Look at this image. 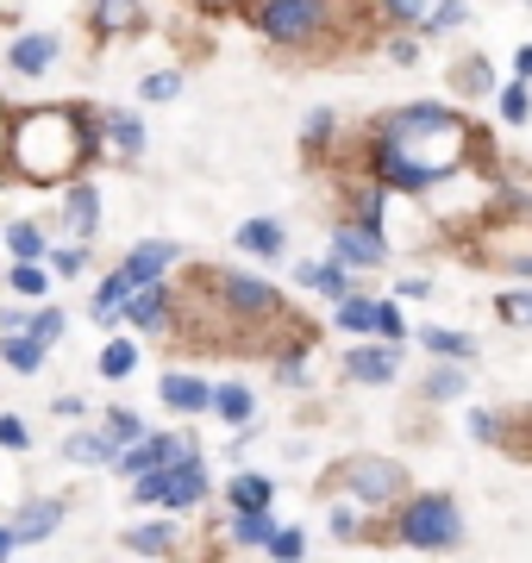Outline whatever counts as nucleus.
I'll use <instances>...</instances> for the list:
<instances>
[{
	"mask_svg": "<svg viewBox=\"0 0 532 563\" xmlns=\"http://www.w3.org/2000/svg\"><path fill=\"white\" fill-rule=\"evenodd\" d=\"M295 282H308V288H320V295H326V301H345L351 288H357V282H351V269L339 257L332 263H301V276Z\"/></svg>",
	"mask_w": 532,
	"mask_h": 563,
	"instance_id": "19",
	"label": "nucleus"
},
{
	"mask_svg": "<svg viewBox=\"0 0 532 563\" xmlns=\"http://www.w3.org/2000/svg\"><path fill=\"white\" fill-rule=\"evenodd\" d=\"M269 495H276V483H269V476H251V470H239V476L225 483V501L239 507V514H245V507H269Z\"/></svg>",
	"mask_w": 532,
	"mask_h": 563,
	"instance_id": "25",
	"label": "nucleus"
},
{
	"mask_svg": "<svg viewBox=\"0 0 532 563\" xmlns=\"http://www.w3.org/2000/svg\"><path fill=\"white\" fill-rule=\"evenodd\" d=\"M101 426L113 432V439H120V451H125L132 439H144V420L132 413V407H107V413H101Z\"/></svg>",
	"mask_w": 532,
	"mask_h": 563,
	"instance_id": "35",
	"label": "nucleus"
},
{
	"mask_svg": "<svg viewBox=\"0 0 532 563\" xmlns=\"http://www.w3.org/2000/svg\"><path fill=\"white\" fill-rule=\"evenodd\" d=\"M339 325H345V332H376V301H364V295L351 288L345 301H339Z\"/></svg>",
	"mask_w": 532,
	"mask_h": 563,
	"instance_id": "30",
	"label": "nucleus"
},
{
	"mask_svg": "<svg viewBox=\"0 0 532 563\" xmlns=\"http://www.w3.org/2000/svg\"><path fill=\"white\" fill-rule=\"evenodd\" d=\"M395 376H401V351H395V344H351L345 351V383L389 388Z\"/></svg>",
	"mask_w": 532,
	"mask_h": 563,
	"instance_id": "8",
	"label": "nucleus"
},
{
	"mask_svg": "<svg viewBox=\"0 0 532 563\" xmlns=\"http://www.w3.org/2000/svg\"><path fill=\"white\" fill-rule=\"evenodd\" d=\"M389 57H395V63H413V57H420V44H413V38H395Z\"/></svg>",
	"mask_w": 532,
	"mask_h": 563,
	"instance_id": "50",
	"label": "nucleus"
},
{
	"mask_svg": "<svg viewBox=\"0 0 532 563\" xmlns=\"http://www.w3.org/2000/svg\"><path fill=\"white\" fill-rule=\"evenodd\" d=\"M13 544H20V532H13V526H0V558H13Z\"/></svg>",
	"mask_w": 532,
	"mask_h": 563,
	"instance_id": "51",
	"label": "nucleus"
},
{
	"mask_svg": "<svg viewBox=\"0 0 532 563\" xmlns=\"http://www.w3.org/2000/svg\"><path fill=\"white\" fill-rule=\"evenodd\" d=\"M269 532H276V520H269V507H245L239 520H232V544L239 551H264Z\"/></svg>",
	"mask_w": 532,
	"mask_h": 563,
	"instance_id": "23",
	"label": "nucleus"
},
{
	"mask_svg": "<svg viewBox=\"0 0 532 563\" xmlns=\"http://www.w3.org/2000/svg\"><path fill=\"white\" fill-rule=\"evenodd\" d=\"M0 444H7V451H32V432H25L20 413H0Z\"/></svg>",
	"mask_w": 532,
	"mask_h": 563,
	"instance_id": "43",
	"label": "nucleus"
},
{
	"mask_svg": "<svg viewBox=\"0 0 532 563\" xmlns=\"http://www.w3.org/2000/svg\"><path fill=\"white\" fill-rule=\"evenodd\" d=\"M383 7H389L395 20H426V7H432V0H383Z\"/></svg>",
	"mask_w": 532,
	"mask_h": 563,
	"instance_id": "48",
	"label": "nucleus"
},
{
	"mask_svg": "<svg viewBox=\"0 0 532 563\" xmlns=\"http://www.w3.org/2000/svg\"><path fill=\"white\" fill-rule=\"evenodd\" d=\"M464 388H470V376H464V363L451 357V363H439V369L426 376V401H457Z\"/></svg>",
	"mask_w": 532,
	"mask_h": 563,
	"instance_id": "27",
	"label": "nucleus"
},
{
	"mask_svg": "<svg viewBox=\"0 0 532 563\" xmlns=\"http://www.w3.org/2000/svg\"><path fill=\"white\" fill-rule=\"evenodd\" d=\"M7 244H13V257H32V263H44V251H51V244H44V232L32 220L13 225V232H7Z\"/></svg>",
	"mask_w": 532,
	"mask_h": 563,
	"instance_id": "34",
	"label": "nucleus"
},
{
	"mask_svg": "<svg viewBox=\"0 0 532 563\" xmlns=\"http://www.w3.org/2000/svg\"><path fill=\"white\" fill-rule=\"evenodd\" d=\"M101 125H107V139H113V151H120V157H138V151H144L138 113H120V107H113V113H101Z\"/></svg>",
	"mask_w": 532,
	"mask_h": 563,
	"instance_id": "24",
	"label": "nucleus"
},
{
	"mask_svg": "<svg viewBox=\"0 0 532 563\" xmlns=\"http://www.w3.org/2000/svg\"><path fill=\"white\" fill-rule=\"evenodd\" d=\"M213 282H220V301L232 307L239 320H264V313L282 307V295H276L264 276H239V269H232V276H213Z\"/></svg>",
	"mask_w": 532,
	"mask_h": 563,
	"instance_id": "7",
	"label": "nucleus"
},
{
	"mask_svg": "<svg viewBox=\"0 0 532 563\" xmlns=\"http://www.w3.org/2000/svg\"><path fill=\"white\" fill-rule=\"evenodd\" d=\"M470 439H476V444H495V439H501V432H495V413H483V407H476V413H470Z\"/></svg>",
	"mask_w": 532,
	"mask_h": 563,
	"instance_id": "46",
	"label": "nucleus"
},
{
	"mask_svg": "<svg viewBox=\"0 0 532 563\" xmlns=\"http://www.w3.org/2000/svg\"><path fill=\"white\" fill-rule=\"evenodd\" d=\"M7 63H13L20 76H44V69L57 63V38H51V32H20L13 51H7Z\"/></svg>",
	"mask_w": 532,
	"mask_h": 563,
	"instance_id": "15",
	"label": "nucleus"
},
{
	"mask_svg": "<svg viewBox=\"0 0 532 563\" xmlns=\"http://www.w3.org/2000/svg\"><path fill=\"white\" fill-rule=\"evenodd\" d=\"M132 501L138 507H201L207 501V457L201 451H188L176 463H157V470H138V483H132Z\"/></svg>",
	"mask_w": 532,
	"mask_h": 563,
	"instance_id": "3",
	"label": "nucleus"
},
{
	"mask_svg": "<svg viewBox=\"0 0 532 563\" xmlns=\"http://www.w3.org/2000/svg\"><path fill=\"white\" fill-rule=\"evenodd\" d=\"M7 282H13V295H25V301H38L44 288H51V276H44V263H32V257H20V263H13V276H7Z\"/></svg>",
	"mask_w": 532,
	"mask_h": 563,
	"instance_id": "32",
	"label": "nucleus"
},
{
	"mask_svg": "<svg viewBox=\"0 0 532 563\" xmlns=\"http://www.w3.org/2000/svg\"><path fill=\"white\" fill-rule=\"evenodd\" d=\"M527 113H532L527 88H520V81H513V88H501V120H508V125H527Z\"/></svg>",
	"mask_w": 532,
	"mask_h": 563,
	"instance_id": "41",
	"label": "nucleus"
},
{
	"mask_svg": "<svg viewBox=\"0 0 532 563\" xmlns=\"http://www.w3.org/2000/svg\"><path fill=\"white\" fill-rule=\"evenodd\" d=\"M513 69H520V76H532V44H520V57H513Z\"/></svg>",
	"mask_w": 532,
	"mask_h": 563,
	"instance_id": "52",
	"label": "nucleus"
},
{
	"mask_svg": "<svg viewBox=\"0 0 532 563\" xmlns=\"http://www.w3.org/2000/svg\"><path fill=\"white\" fill-rule=\"evenodd\" d=\"M326 13H332V0H264L257 7V32L269 44H308L326 32Z\"/></svg>",
	"mask_w": 532,
	"mask_h": 563,
	"instance_id": "5",
	"label": "nucleus"
},
{
	"mask_svg": "<svg viewBox=\"0 0 532 563\" xmlns=\"http://www.w3.org/2000/svg\"><path fill=\"white\" fill-rule=\"evenodd\" d=\"M332 257L345 263V269H376V263L389 257V244L376 239V225L351 220V225H339V232H332Z\"/></svg>",
	"mask_w": 532,
	"mask_h": 563,
	"instance_id": "9",
	"label": "nucleus"
},
{
	"mask_svg": "<svg viewBox=\"0 0 532 563\" xmlns=\"http://www.w3.org/2000/svg\"><path fill=\"white\" fill-rule=\"evenodd\" d=\"M125 320L138 325V332H164L169 325V282H138L132 295H125Z\"/></svg>",
	"mask_w": 532,
	"mask_h": 563,
	"instance_id": "12",
	"label": "nucleus"
},
{
	"mask_svg": "<svg viewBox=\"0 0 532 563\" xmlns=\"http://www.w3.org/2000/svg\"><path fill=\"white\" fill-rule=\"evenodd\" d=\"M63 325H69V313H63V307H44V313H32V320H25V332H32L44 351H51V344L63 339Z\"/></svg>",
	"mask_w": 532,
	"mask_h": 563,
	"instance_id": "33",
	"label": "nucleus"
},
{
	"mask_svg": "<svg viewBox=\"0 0 532 563\" xmlns=\"http://www.w3.org/2000/svg\"><path fill=\"white\" fill-rule=\"evenodd\" d=\"M276 383L301 388V383H308V357H282V363H276Z\"/></svg>",
	"mask_w": 532,
	"mask_h": 563,
	"instance_id": "44",
	"label": "nucleus"
},
{
	"mask_svg": "<svg viewBox=\"0 0 532 563\" xmlns=\"http://www.w3.org/2000/svg\"><path fill=\"white\" fill-rule=\"evenodd\" d=\"M57 526H63V501H51V495H32V501L13 514V532H20V544H44Z\"/></svg>",
	"mask_w": 532,
	"mask_h": 563,
	"instance_id": "13",
	"label": "nucleus"
},
{
	"mask_svg": "<svg viewBox=\"0 0 532 563\" xmlns=\"http://www.w3.org/2000/svg\"><path fill=\"white\" fill-rule=\"evenodd\" d=\"M395 539L413 544V551H451L464 539V514L451 495H413L401 514H395Z\"/></svg>",
	"mask_w": 532,
	"mask_h": 563,
	"instance_id": "4",
	"label": "nucleus"
},
{
	"mask_svg": "<svg viewBox=\"0 0 532 563\" xmlns=\"http://www.w3.org/2000/svg\"><path fill=\"white\" fill-rule=\"evenodd\" d=\"M332 539H357V514H351V507H332Z\"/></svg>",
	"mask_w": 532,
	"mask_h": 563,
	"instance_id": "47",
	"label": "nucleus"
},
{
	"mask_svg": "<svg viewBox=\"0 0 532 563\" xmlns=\"http://www.w3.org/2000/svg\"><path fill=\"white\" fill-rule=\"evenodd\" d=\"M176 457H188L182 439H169V432H144V439H132L113 463H120L125 476H138V470H157V463H176Z\"/></svg>",
	"mask_w": 532,
	"mask_h": 563,
	"instance_id": "11",
	"label": "nucleus"
},
{
	"mask_svg": "<svg viewBox=\"0 0 532 563\" xmlns=\"http://www.w3.org/2000/svg\"><path fill=\"white\" fill-rule=\"evenodd\" d=\"M125 551H138V558H169V551H176V526L169 520L132 526V532H125Z\"/></svg>",
	"mask_w": 532,
	"mask_h": 563,
	"instance_id": "22",
	"label": "nucleus"
},
{
	"mask_svg": "<svg viewBox=\"0 0 532 563\" xmlns=\"http://www.w3.org/2000/svg\"><path fill=\"white\" fill-rule=\"evenodd\" d=\"M63 457L69 463H113L120 457V439L101 432V426H95V432H69V439H63Z\"/></svg>",
	"mask_w": 532,
	"mask_h": 563,
	"instance_id": "17",
	"label": "nucleus"
},
{
	"mask_svg": "<svg viewBox=\"0 0 532 563\" xmlns=\"http://www.w3.org/2000/svg\"><path fill=\"white\" fill-rule=\"evenodd\" d=\"M232 239H239V251H245V257H282V244H288L282 239V220H245Z\"/></svg>",
	"mask_w": 532,
	"mask_h": 563,
	"instance_id": "18",
	"label": "nucleus"
},
{
	"mask_svg": "<svg viewBox=\"0 0 532 563\" xmlns=\"http://www.w3.org/2000/svg\"><path fill=\"white\" fill-rule=\"evenodd\" d=\"M0 357L13 363V369H25V376H32V369H38V363H44V344L32 339V332H25V339H20V332H13V339H0Z\"/></svg>",
	"mask_w": 532,
	"mask_h": 563,
	"instance_id": "29",
	"label": "nucleus"
},
{
	"mask_svg": "<svg viewBox=\"0 0 532 563\" xmlns=\"http://www.w3.org/2000/svg\"><path fill=\"white\" fill-rule=\"evenodd\" d=\"M301 139H308V144H326V139H332V107H320V113H313Z\"/></svg>",
	"mask_w": 532,
	"mask_h": 563,
	"instance_id": "45",
	"label": "nucleus"
},
{
	"mask_svg": "<svg viewBox=\"0 0 532 563\" xmlns=\"http://www.w3.org/2000/svg\"><path fill=\"white\" fill-rule=\"evenodd\" d=\"M88 139H82V125H76V113H63V107H38V113H25L20 132L7 139V157H13V169L32 181H63V176H76V163H82Z\"/></svg>",
	"mask_w": 532,
	"mask_h": 563,
	"instance_id": "2",
	"label": "nucleus"
},
{
	"mask_svg": "<svg viewBox=\"0 0 532 563\" xmlns=\"http://www.w3.org/2000/svg\"><path fill=\"white\" fill-rule=\"evenodd\" d=\"M426 38H439V32H451V25H464V0H439V7H426Z\"/></svg>",
	"mask_w": 532,
	"mask_h": 563,
	"instance_id": "38",
	"label": "nucleus"
},
{
	"mask_svg": "<svg viewBox=\"0 0 532 563\" xmlns=\"http://www.w3.org/2000/svg\"><path fill=\"white\" fill-rule=\"evenodd\" d=\"M420 344H426V351H439V357H457V363L476 357L470 332H451V325H420Z\"/></svg>",
	"mask_w": 532,
	"mask_h": 563,
	"instance_id": "26",
	"label": "nucleus"
},
{
	"mask_svg": "<svg viewBox=\"0 0 532 563\" xmlns=\"http://www.w3.org/2000/svg\"><path fill=\"white\" fill-rule=\"evenodd\" d=\"M63 232L76 244H88L101 232V188L95 181H69V195H63Z\"/></svg>",
	"mask_w": 532,
	"mask_h": 563,
	"instance_id": "10",
	"label": "nucleus"
},
{
	"mask_svg": "<svg viewBox=\"0 0 532 563\" xmlns=\"http://www.w3.org/2000/svg\"><path fill=\"white\" fill-rule=\"evenodd\" d=\"M0 132H7V125H0ZM0 144H7V139H0Z\"/></svg>",
	"mask_w": 532,
	"mask_h": 563,
	"instance_id": "54",
	"label": "nucleus"
},
{
	"mask_svg": "<svg viewBox=\"0 0 532 563\" xmlns=\"http://www.w3.org/2000/svg\"><path fill=\"white\" fill-rule=\"evenodd\" d=\"M376 181L383 188H401V195H426L432 181H445L457 163L470 157V125L457 120L451 107H401L383 120L376 132Z\"/></svg>",
	"mask_w": 532,
	"mask_h": 563,
	"instance_id": "1",
	"label": "nucleus"
},
{
	"mask_svg": "<svg viewBox=\"0 0 532 563\" xmlns=\"http://www.w3.org/2000/svg\"><path fill=\"white\" fill-rule=\"evenodd\" d=\"M401 332H408V320H401V307H395V301H376V339L401 344Z\"/></svg>",
	"mask_w": 532,
	"mask_h": 563,
	"instance_id": "40",
	"label": "nucleus"
},
{
	"mask_svg": "<svg viewBox=\"0 0 532 563\" xmlns=\"http://www.w3.org/2000/svg\"><path fill=\"white\" fill-rule=\"evenodd\" d=\"M132 288H138V282L125 276V269H113V276H101V288H95V295H88V313H95V320H113V313H120L125 307V295H132Z\"/></svg>",
	"mask_w": 532,
	"mask_h": 563,
	"instance_id": "21",
	"label": "nucleus"
},
{
	"mask_svg": "<svg viewBox=\"0 0 532 563\" xmlns=\"http://www.w3.org/2000/svg\"><path fill=\"white\" fill-rule=\"evenodd\" d=\"M457 88H464V95H489V88H495V69H489L483 57H470L464 69H457Z\"/></svg>",
	"mask_w": 532,
	"mask_h": 563,
	"instance_id": "39",
	"label": "nucleus"
},
{
	"mask_svg": "<svg viewBox=\"0 0 532 563\" xmlns=\"http://www.w3.org/2000/svg\"><path fill=\"white\" fill-rule=\"evenodd\" d=\"M51 269H63V276H76V269H82V244H69V251H51Z\"/></svg>",
	"mask_w": 532,
	"mask_h": 563,
	"instance_id": "49",
	"label": "nucleus"
},
{
	"mask_svg": "<svg viewBox=\"0 0 532 563\" xmlns=\"http://www.w3.org/2000/svg\"><path fill=\"white\" fill-rule=\"evenodd\" d=\"M132 369H138V344L113 339V344L101 351V376H107V383H120V376H132Z\"/></svg>",
	"mask_w": 532,
	"mask_h": 563,
	"instance_id": "31",
	"label": "nucleus"
},
{
	"mask_svg": "<svg viewBox=\"0 0 532 563\" xmlns=\"http://www.w3.org/2000/svg\"><path fill=\"white\" fill-rule=\"evenodd\" d=\"M501 320H513V325H532V288H520V295H501Z\"/></svg>",
	"mask_w": 532,
	"mask_h": 563,
	"instance_id": "42",
	"label": "nucleus"
},
{
	"mask_svg": "<svg viewBox=\"0 0 532 563\" xmlns=\"http://www.w3.org/2000/svg\"><path fill=\"white\" fill-rule=\"evenodd\" d=\"M201 13H225V7H239V0H195Z\"/></svg>",
	"mask_w": 532,
	"mask_h": 563,
	"instance_id": "53",
	"label": "nucleus"
},
{
	"mask_svg": "<svg viewBox=\"0 0 532 563\" xmlns=\"http://www.w3.org/2000/svg\"><path fill=\"white\" fill-rule=\"evenodd\" d=\"M169 263H176V244H164V239H157V244H132L120 269H125L132 282H157V276L169 269Z\"/></svg>",
	"mask_w": 532,
	"mask_h": 563,
	"instance_id": "16",
	"label": "nucleus"
},
{
	"mask_svg": "<svg viewBox=\"0 0 532 563\" xmlns=\"http://www.w3.org/2000/svg\"><path fill=\"white\" fill-rule=\"evenodd\" d=\"M138 0H95V32L107 38H125V32H138Z\"/></svg>",
	"mask_w": 532,
	"mask_h": 563,
	"instance_id": "20",
	"label": "nucleus"
},
{
	"mask_svg": "<svg viewBox=\"0 0 532 563\" xmlns=\"http://www.w3.org/2000/svg\"><path fill=\"white\" fill-rule=\"evenodd\" d=\"M176 95H182V76L176 69H157V76L138 81V101H176Z\"/></svg>",
	"mask_w": 532,
	"mask_h": 563,
	"instance_id": "37",
	"label": "nucleus"
},
{
	"mask_svg": "<svg viewBox=\"0 0 532 563\" xmlns=\"http://www.w3.org/2000/svg\"><path fill=\"white\" fill-rule=\"evenodd\" d=\"M213 413H220V420H232V426H251V413H257V407H251V388L225 383L220 395H213Z\"/></svg>",
	"mask_w": 532,
	"mask_h": 563,
	"instance_id": "28",
	"label": "nucleus"
},
{
	"mask_svg": "<svg viewBox=\"0 0 532 563\" xmlns=\"http://www.w3.org/2000/svg\"><path fill=\"white\" fill-rule=\"evenodd\" d=\"M157 395H164L169 413H207V407H213V388H207L201 376H188V369H169Z\"/></svg>",
	"mask_w": 532,
	"mask_h": 563,
	"instance_id": "14",
	"label": "nucleus"
},
{
	"mask_svg": "<svg viewBox=\"0 0 532 563\" xmlns=\"http://www.w3.org/2000/svg\"><path fill=\"white\" fill-rule=\"evenodd\" d=\"M264 551L269 558H308V532H301V526H276Z\"/></svg>",
	"mask_w": 532,
	"mask_h": 563,
	"instance_id": "36",
	"label": "nucleus"
},
{
	"mask_svg": "<svg viewBox=\"0 0 532 563\" xmlns=\"http://www.w3.org/2000/svg\"><path fill=\"white\" fill-rule=\"evenodd\" d=\"M339 483L351 488V501L389 507V501H401V495H408V470H401L395 457H345Z\"/></svg>",
	"mask_w": 532,
	"mask_h": 563,
	"instance_id": "6",
	"label": "nucleus"
}]
</instances>
